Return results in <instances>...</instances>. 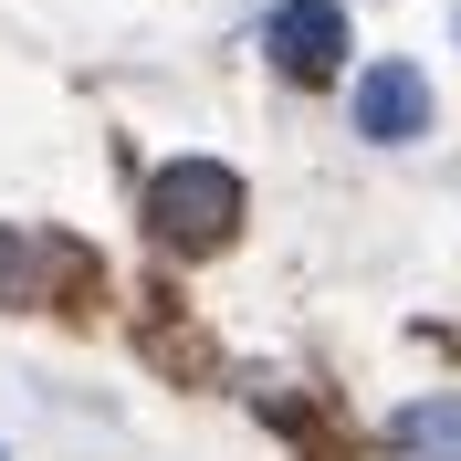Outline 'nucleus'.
Segmentation results:
<instances>
[{"instance_id": "obj_3", "label": "nucleus", "mask_w": 461, "mask_h": 461, "mask_svg": "<svg viewBox=\"0 0 461 461\" xmlns=\"http://www.w3.org/2000/svg\"><path fill=\"white\" fill-rule=\"evenodd\" d=\"M357 137H377V147L430 137V74L420 63H367L357 74Z\"/></svg>"}, {"instance_id": "obj_4", "label": "nucleus", "mask_w": 461, "mask_h": 461, "mask_svg": "<svg viewBox=\"0 0 461 461\" xmlns=\"http://www.w3.org/2000/svg\"><path fill=\"white\" fill-rule=\"evenodd\" d=\"M399 451L409 461H461V399H409L399 409Z\"/></svg>"}, {"instance_id": "obj_2", "label": "nucleus", "mask_w": 461, "mask_h": 461, "mask_svg": "<svg viewBox=\"0 0 461 461\" xmlns=\"http://www.w3.org/2000/svg\"><path fill=\"white\" fill-rule=\"evenodd\" d=\"M262 53L284 63L294 85H325V74H346V11L336 0H284L262 22Z\"/></svg>"}, {"instance_id": "obj_1", "label": "nucleus", "mask_w": 461, "mask_h": 461, "mask_svg": "<svg viewBox=\"0 0 461 461\" xmlns=\"http://www.w3.org/2000/svg\"><path fill=\"white\" fill-rule=\"evenodd\" d=\"M147 221L168 230L178 252H221L230 230H241V178H230L221 158H178V168H158V189H147Z\"/></svg>"}]
</instances>
